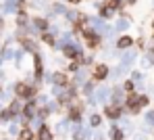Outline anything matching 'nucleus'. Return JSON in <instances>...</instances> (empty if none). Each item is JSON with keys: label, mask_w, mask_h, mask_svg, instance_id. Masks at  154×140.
Segmentation results:
<instances>
[{"label": "nucleus", "mask_w": 154, "mask_h": 140, "mask_svg": "<svg viewBox=\"0 0 154 140\" xmlns=\"http://www.w3.org/2000/svg\"><path fill=\"white\" fill-rule=\"evenodd\" d=\"M121 4H123V0H110L108 2V8L115 11V8H121Z\"/></svg>", "instance_id": "nucleus-10"}, {"label": "nucleus", "mask_w": 154, "mask_h": 140, "mask_svg": "<svg viewBox=\"0 0 154 140\" xmlns=\"http://www.w3.org/2000/svg\"><path fill=\"white\" fill-rule=\"evenodd\" d=\"M104 113H106L110 119H117V117L121 115V109H117V107H106V109H104Z\"/></svg>", "instance_id": "nucleus-5"}, {"label": "nucleus", "mask_w": 154, "mask_h": 140, "mask_svg": "<svg viewBox=\"0 0 154 140\" xmlns=\"http://www.w3.org/2000/svg\"><path fill=\"white\" fill-rule=\"evenodd\" d=\"M106 75H108V67H106V65H98L96 71H94V78H96V80H104Z\"/></svg>", "instance_id": "nucleus-2"}, {"label": "nucleus", "mask_w": 154, "mask_h": 140, "mask_svg": "<svg viewBox=\"0 0 154 140\" xmlns=\"http://www.w3.org/2000/svg\"><path fill=\"white\" fill-rule=\"evenodd\" d=\"M54 84H67V75H65V73H56V75H54Z\"/></svg>", "instance_id": "nucleus-9"}, {"label": "nucleus", "mask_w": 154, "mask_h": 140, "mask_svg": "<svg viewBox=\"0 0 154 140\" xmlns=\"http://www.w3.org/2000/svg\"><path fill=\"white\" fill-rule=\"evenodd\" d=\"M65 55L69 56V59H77V56H81L75 48H73V46H65Z\"/></svg>", "instance_id": "nucleus-6"}, {"label": "nucleus", "mask_w": 154, "mask_h": 140, "mask_svg": "<svg viewBox=\"0 0 154 140\" xmlns=\"http://www.w3.org/2000/svg\"><path fill=\"white\" fill-rule=\"evenodd\" d=\"M44 42L46 44H54V38H52L50 33H44Z\"/></svg>", "instance_id": "nucleus-16"}, {"label": "nucleus", "mask_w": 154, "mask_h": 140, "mask_svg": "<svg viewBox=\"0 0 154 140\" xmlns=\"http://www.w3.org/2000/svg\"><path fill=\"white\" fill-rule=\"evenodd\" d=\"M38 140H52V134H50V130H48V126H42V128H40Z\"/></svg>", "instance_id": "nucleus-3"}, {"label": "nucleus", "mask_w": 154, "mask_h": 140, "mask_svg": "<svg viewBox=\"0 0 154 140\" xmlns=\"http://www.w3.org/2000/svg\"><path fill=\"white\" fill-rule=\"evenodd\" d=\"M129 2H135V0H129Z\"/></svg>", "instance_id": "nucleus-20"}, {"label": "nucleus", "mask_w": 154, "mask_h": 140, "mask_svg": "<svg viewBox=\"0 0 154 140\" xmlns=\"http://www.w3.org/2000/svg\"><path fill=\"white\" fill-rule=\"evenodd\" d=\"M35 25H38L40 29H46V25H48V23H46L44 19H35Z\"/></svg>", "instance_id": "nucleus-14"}, {"label": "nucleus", "mask_w": 154, "mask_h": 140, "mask_svg": "<svg viewBox=\"0 0 154 140\" xmlns=\"http://www.w3.org/2000/svg\"><path fill=\"white\" fill-rule=\"evenodd\" d=\"M33 111H35V109H33V105H27V109H25V115H27V117H31V115H33Z\"/></svg>", "instance_id": "nucleus-17"}, {"label": "nucleus", "mask_w": 154, "mask_h": 140, "mask_svg": "<svg viewBox=\"0 0 154 140\" xmlns=\"http://www.w3.org/2000/svg\"><path fill=\"white\" fill-rule=\"evenodd\" d=\"M17 94L23 96V98H31L33 96V88L27 84H17Z\"/></svg>", "instance_id": "nucleus-1"}, {"label": "nucleus", "mask_w": 154, "mask_h": 140, "mask_svg": "<svg viewBox=\"0 0 154 140\" xmlns=\"http://www.w3.org/2000/svg\"><path fill=\"white\" fill-rule=\"evenodd\" d=\"M152 27H154V23H152Z\"/></svg>", "instance_id": "nucleus-21"}, {"label": "nucleus", "mask_w": 154, "mask_h": 140, "mask_svg": "<svg viewBox=\"0 0 154 140\" xmlns=\"http://www.w3.org/2000/svg\"><path fill=\"white\" fill-rule=\"evenodd\" d=\"M92 126H100V115H92Z\"/></svg>", "instance_id": "nucleus-15"}, {"label": "nucleus", "mask_w": 154, "mask_h": 140, "mask_svg": "<svg viewBox=\"0 0 154 140\" xmlns=\"http://www.w3.org/2000/svg\"><path fill=\"white\" fill-rule=\"evenodd\" d=\"M125 90L131 94V92H133V82H125Z\"/></svg>", "instance_id": "nucleus-18"}, {"label": "nucleus", "mask_w": 154, "mask_h": 140, "mask_svg": "<svg viewBox=\"0 0 154 140\" xmlns=\"http://www.w3.org/2000/svg\"><path fill=\"white\" fill-rule=\"evenodd\" d=\"M71 2H79V0H71Z\"/></svg>", "instance_id": "nucleus-19"}, {"label": "nucleus", "mask_w": 154, "mask_h": 140, "mask_svg": "<svg viewBox=\"0 0 154 140\" xmlns=\"http://www.w3.org/2000/svg\"><path fill=\"white\" fill-rule=\"evenodd\" d=\"M100 15H102V17H110V15H112V11L108 8V4H104L102 8H100Z\"/></svg>", "instance_id": "nucleus-11"}, {"label": "nucleus", "mask_w": 154, "mask_h": 140, "mask_svg": "<svg viewBox=\"0 0 154 140\" xmlns=\"http://www.w3.org/2000/svg\"><path fill=\"white\" fill-rule=\"evenodd\" d=\"M112 140H123V132L121 130H112Z\"/></svg>", "instance_id": "nucleus-13"}, {"label": "nucleus", "mask_w": 154, "mask_h": 140, "mask_svg": "<svg viewBox=\"0 0 154 140\" xmlns=\"http://www.w3.org/2000/svg\"><path fill=\"white\" fill-rule=\"evenodd\" d=\"M33 138V132H31V130H21V132H19V140H31Z\"/></svg>", "instance_id": "nucleus-7"}, {"label": "nucleus", "mask_w": 154, "mask_h": 140, "mask_svg": "<svg viewBox=\"0 0 154 140\" xmlns=\"http://www.w3.org/2000/svg\"><path fill=\"white\" fill-rule=\"evenodd\" d=\"M131 44H133V40H131L129 36H123V38H119V42H117V46H119V48H129Z\"/></svg>", "instance_id": "nucleus-4"}, {"label": "nucleus", "mask_w": 154, "mask_h": 140, "mask_svg": "<svg viewBox=\"0 0 154 140\" xmlns=\"http://www.w3.org/2000/svg\"><path fill=\"white\" fill-rule=\"evenodd\" d=\"M35 75H42V61L35 56Z\"/></svg>", "instance_id": "nucleus-12"}, {"label": "nucleus", "mask_w": 154, "mask_h": 140, "mask_svg": "<svg viewBox=\"0 0 154 140\" xmlns=\"http://www.w3.org/2000/svg\"><path fill=\"white\" fill-rule=\"evenodd\" d=\"M85 38H88V44H90V46H98V36H96V33H90V31H88Z\"/></svg>", "instance_id": "nucleus-8"}]
</instances>
